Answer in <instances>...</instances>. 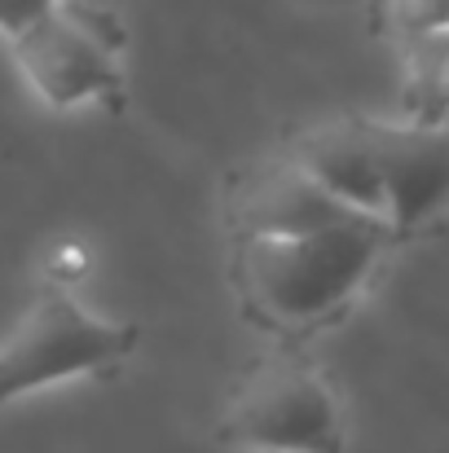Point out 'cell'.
Wrapping results in <instances>:
<instances>
[{
    "mask_svg": "<svg viewBox=\"0 0 449 453\" xmlns=\"http://www.w3.org/2000/svg\"><path fill=\"white\" fill-rule=\"evenodd\" d=\"M221 436L252 453H344V405L317 365L278 352L252 365Z\"/></svg>",
    "mask_w": 449,
    "mask_h": 453,
    "instance_id": "cell-4",
    "label": "cell"
},
{
    "mask_svg": "<svg viewBox=\"0 0 449 453\" xmlns=\"http://www.w3.org/2000/svg\"><path fill=\"white\" fill-rule=\"evenodd\" d=\"M128 31L111 9L84 0H58L53 13L31 22L9 40V58L22 84L49 111H84L106 106L111 115L128 102V66H124Z\"/></svg>",
    "mask_w": 449,
    "mask_h": 453,
    "instance_id": "cell-3",
    "label": "cell"
},
{
    "mask_svg": "<svg viewBox=\"0 0 449 453\" xmlns=\"http://www.w3.org/2000/svg\"><path fill=\"white\" fill-rule=\"evenodd\" d=\"M234 242V291L243 312L274 334H308L344 317L366 296L401 238L361 211L299 229Z\"/></svg>",
    "mask_w": 449,
    "mask_h": 453,
    "instance_id": "cell-1",
    "label": "cell"
},
{
    "mask_svg": "<svg viewBox=\"0 0 449 453\" xmlns=\"http://www.w3.org/2000/svg\"><path fill=\"white\" fill-rule=\"evenodd\" d=\"M89 269H93V256L80 238H62L44 256V282H58V287H80Z\"/></svg>",
    "mask_w": 449,
    "mask_h": 453,
    "instance_id": "cell-9",
    "label": "cell"
},
{
    "mask_svg": "<svg viewBox=\"0 0 449 453\" xmlns=\"http://www.w3.org/2000/svg\"><path fill=\"white\" fill-rule=\"evenodd\" d=\"M375 22L397 44L449 27V0H375Z\"/></svg>",
    "mask_w": 449,
    "mask_h": 453,
    "instance_id": "cell-8",
    "label": "cell"
},
{
    "mask_svg": "<svg viewBox=\"0 0 449 453\" xmlns=\"http://www.w3.org/2000/svg\"><path fill=\"white\" fill-rule=\"evenodd\" d=\"M401 119L449 124V27L401 44Z\"/></svg>",
    "mask_w": 449,
    "mask_h": 453,
    "instance_id": "cell-7",
    "label": "cell"
},
{
    "mask_svg": "<svg viewBox=\"0 0 449 453\" xmlns=\"http://www.w3.org/2000/svg\"><path fill=\"white\" fill-rule=\"evenodd\" d=\"M53 9H58V0H0V35L13 40Z\"/></svg>",
    "mask_w": 449,
    "mask_h": 453,
    "instance_id": "cell-10",
    "label": "cell"
},
{
    "mask_svg": "<svg viewBox=\"0 0 449 453\" xmlns=\"http://www.w3.org/2000/svg\"><path fill=\"white\" fill-rule=\"evenodd\" d=\"M313 4H348V0H313Z\"/></svg>",
    "mask_w": 449,
    "mask_h": 453,
    "instance_id": "cell-11",
    "label": "cell"
},
{
    "mask_svg": "<svg viewBox=\"0 0 449 453\" xmlns=\"http://www.w3.org/2000/svg\"><path fill=\"white\" fill-rule=\"evenodd\" d=\"M142 343L137 321H115L80 303L75 287L40 282L35 300L0 339V410L62 383L120 370Z\"/></svg>",
    "mask_w": 449,
    "mask_h": 453,
    "instance_id": "cell-2",
    "label": "cell"
},
{
    "mask_svg": "<svg viewBox=\"0 0 449 453\" xmlns=\"http://www.w3.org/2000/svg\"><path fill=\"white\" fill-rule=\"evenodd\" d=\"M361 119L379 172L383 220L401 242H410L449 211V124Z\"/></svg>",
    "mask_w": 449,
    "mask_h": 453,
    "instance_id": "cell-5",
    "label": "cell"
},
{
    "mask_svg": "<svg viewBox=\"0 0 449 453\" xmlns=\"http://www.w3.org/2000/svg\"><path fill=\"white\" fill-rule=\"evenodd\" d=\"M335 194H326L291 154H274L234 172L225 189V225L229 238H260V234H299L326 220L348 216Z\"/></svg>",
    "mask_w": 449,
    "mask_h": 453,
    "instance_id": "cell-6",
    "label": "cell"
}]
</instances>
